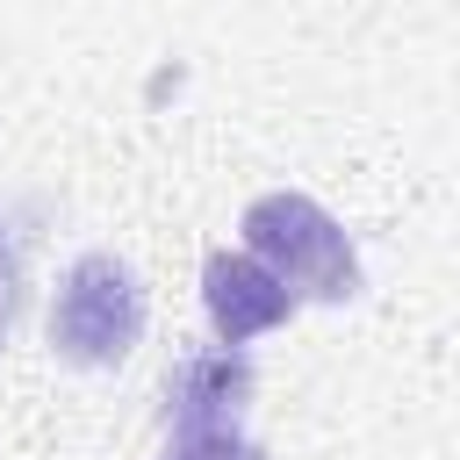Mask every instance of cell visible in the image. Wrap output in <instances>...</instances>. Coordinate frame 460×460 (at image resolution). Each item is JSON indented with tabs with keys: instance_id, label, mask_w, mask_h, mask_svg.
<instances>
[{
	"instance_id": "6da1fadb",
	"label": "cell",
	"mask_w": 460,
	"mask_h": 460,
	"mask_svg": "<svg viewBox=\"0 0 460 460\" xmlns=\"http://www.w3.org/2000/svg\"><path fill=\"white\" fill-rule=\"evenodd\" d=\"M244 244L280 288L295 280L316 302H345L359 288V252H352L345 223L309 194H259L244 208Z\"/></svg>"
},
{
	"instance_id": "3957f363",
	"label": "cell",
	"mask_w": 460,
	"mask_h": 460,
	"mask_svg": "<svg viewBox=\"0 0 460 460\" xmlns=\"http://www.w3.org/2000/svg\"><path fill=\"white\" fill-rule=\"evenodd\" d=\"M201 302H208V323L223 345H244V338H266L295 316V288H280L252 252H208L201 266Z\"/></svg>"
},
{
	"instance_id": "277c9868",
	"label": "cell",
	"mask_w": 460,
	"mask_h": 460,
	"mask_svg": "<svg viewBox=\"0 0 460 460\" xmlns=\"http://www.w3.org/2000/svg\"><path fill=\"white\" fill-rule=\"evenodd\" d=\"M252 395V367L237 352H201V359H180L172 381H165V417H201V424H237Z\"/></svg>"
},
{
	"instance_id": "7a4b0ae2",
	"label": "cell",
	"mask_w": 460,
	"mask_h": 460,
	"mask_svg": "<svg viewBox=\"0 0 460 460\" xmlns=\"http://www.w3.org/2000/svg\"><path fill=\"white\" fill-rule=\"evenodd\" d=\"M144 338V288L115 252H79L50 302V352L72 367H115Z\"/></svg>"
},
{
	"instance_id": "5b68a950",
	"label": "cell",
	"mask_w": 460,
	"mask_h": 460,
	"mask_svg": "<svg viewBox=\"0 0 460 460\" xmlns=\"http://www.w3.org/2000/svg\"><path fill=\"white\" fill-rule=\"evenodd\" d=\"M172 438L158 460H259V446L237 431V424H201V417H165Z\"/></svg>"
},
{
	"instance_id": "8992f818",
	"label": "cell",
	"mask_w": 460,
	"mask_h": 460,
	"mask_svg": "<svg viewBox=\"0 0 460 460\" xmlns=\"http://www.w3.org/2000/svg\"><path fill=\"white\" fill-rule=\"evenodd\" d=\"M22 252H29V230L14 208H0V338H7L14 302H22Z\"/></svg>"
}]
</instances>
